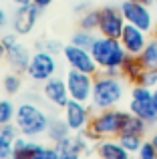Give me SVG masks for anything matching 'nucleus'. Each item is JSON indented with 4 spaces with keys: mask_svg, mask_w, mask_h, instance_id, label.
<instances>
[{
    "mask_svg": "<svg viewBox=\"0 0 157 159\" xmlns=\"http://www.w3.org/2000/svg\"><path fill=\"white\" fill-rule=\"evenodd\" d=\"M91 117H93V107L89 103H81V101L71 99L63 109V119L67 121V125L71 127L73 133L87 131V127L91 123Z\"/></svg>",
    "mask_w": 157,
    "mask_h": 159,
    "instance_id": "nucleus-8",
    "label": "nucleus"
},
{
    "mask_svg": "<svg viewBox=\"0 0 157 159\" xmlns=\"http://www.w3.org/2000/svg\"><path fill=\"white\" fill-rule=\"evenodd\" d=\"M137 159H157V149L151 141H143L141 149L137 151Z\"/></svg>",
    "mask_w": 157,
    "mask_h": 159,
    "instance_id": "nucleus-29",
    "label": "nucleus"
},
{
    "mask_svg": "<svg viewBox=\"0 0 157 159\" xmlns=\"http://www.w3.org/2000/svg\"><path fill=\"white\" fill-rule=\"evenodd\" d=\"M6 24H8V12L0 6V28H6Z\"/></svg>",
    "mask_w": 157,
    "mask_h": 159,
    "instance_id": "nucleus-35",
    "label": "nucleus"
},
{
    "mask_svg": "<svg viewBox=\"0 0 157 159\" xmlns=\"http://www.w3.org/2000/svg\"><path fill=\"white\" fill-rule=\"evenodd\" d=\"M123 97H125V79L123 77H109L101 70L95 75L93 95H91V103H89L95 111L119 107Z\"/></svg>",
    "mask_w": 157,
    "mask_h": 159,
    "instance_id": "nucleus-2",
    "label": "nucleus"
},
{
    "mask_svg": "<svg viewBox=\"0 0 157 159\" xmlns=\"http://www.w3.org/2000/svg\"><path fill=\"white\" fill-rule=\"evenodd\" d=\"M99 34L111 36V39H119L125 28V16H123L121 8L117 6H103L99 8Z\"/></svg>",
    "mask_w": 157,
    "mask_h": 159,
    "instance_id": "nucleus-11",
    "label": "nucleus"
},
{
    "mask_svg": "<svg viewBox=\"0 0 157 159\" xmlns=\"http://www.w3.org/2000/svg\"><path fill=\"white\" fill-rule=\"evenodd\" d=\"M145 66H143L141 58L139 57H133V54H127L125 62L121 65V77L125 79L127 83H131V85H139V81H141L143 73H145Z\"/></svg>",
    "mask_w": 157,
    "mask_h": 159,
    "instance_id": "nucleus-17",
    "label": "nucleus"
},
{
    "mask_svg": "<svg viewBox=\"0 0 157 159\" xmlns=\"http://www.w3.org/2000/svg\"><path fill=\"white\" fill-rule=\"evenodd\" d=\"M117 141H119V143H121L129 153H137L139 149H141V145H143V141H145V139H143L141 135H137V133L123 131V133H119Z\"/></svg>",
    "mask_w": 157,
    "mask_h": 159,
    "instance_id": "nucleus-23",
    "label": "nucleus"
},
{
    "mask_svg": "<svg viewBox=\"0 0 157 159\" xmlns=\"http://www.w3.org/2000/svg\"><path fill=\"white\" fill-rule=\"evenodd\" d=\"M36 44V48L38 51H44V52H51V54H63V48H65V44H61L59 40H55V39H43V40H38V43H34Z\"/></svg>",
    "mask_w": 157,
    "mask_h": 159,
    "instance_id": "nucleus-28",
    "label": "nucleus"
},
{
    "mask_svg": "<svg viewBox=\"0 0 157 159\" xmlns=\"http://www.w3.org/2000/svg\"><path fill=\"white\" fill-rule=\"evenodd\" d=\"M131 111H123V109H103V111H95L91 117V123L87 127V137L91 141H101V139H117L119 133L125 131L127 119H129Z\"/></svg>",
    "mask_w": 157,
    "mask_h": 159,
    "instance_id": "nucleus-1",
    "label": "nucleus"
},
{
    "mask_svg": "<svg viewBox=\"0 0 157 159\" xmlns=\"http://www.w3.org/2000/svg\"><path fill=\"white\" fill-rule=\"evenodd\" d=\"M139 85L149 87V89H155V87H157V70H145L143 77H141V81H139Z\"/></svg>",
    "mask_w": 157,
    "mask_h": 159,
    "instance_id": "nucleus-31",
    "label": "nucleus"
},
{
    "mask_svg": "<svg viewBox=\"0 0 157 159\" xmlns=\"http://www.w3.org/2000/svg\"><path fill=\"white\" fill-rule=\"evenodd\" d=\"M119 8H121L127 24H133V26L141 28L145 32L155 30V18H153V12H151L149 6H145L141 2H135V0H123Z\"/></svg>",
    "mask_w": 157,
    "mask_h": 159,
    "instance_id": "nucleus-6",
    "label": "nucleus"
},
{
    "mask_svg": "<svg viewBox=\"0 0 157 159\" xmlns=\"http://www.w3.org/2000/svg\"><path fill=\"white\" fill-rule=\"evenodd\" d=\"M95 62L99 65V70L107 69H121V65L127 58V51L123 48L119 39H111V36L97 34L93 48H91Z\"/></svg>",
    "mask_w": 157,
    "mask_h": 159,
    "instance_id": "nucleus-4",
    "label": "nucleus"
},
{
    "mask_svg": "<svg viewBox=\"0 0 157 159\" xmlns=\"http://www.w3.org/2000/svg\"><path fill=\"white\" fill-rule=\"evenodd\" d=\"M2 87L8 95H16L22 87V79H20V73H8L4 75L2 79Z\"/></svg>",
    "mask_w": 157,
    "mask_h": 159,
    "instance_id": "nucleus-26",
    "label": "nucleus"
},
{
    "mask_svg": "<svg viewBox=\"0 0 157 159\" xmlns=\"http://www.w3.org/2000/svg\"><path fill=\"white\" fill-rule=\"evenodd\" d=\"M95 40H97V32H93V30H83V28L75 30V32H73V36H71V44L81 47V48H87V51H91V48H93Z\"/></svg>",
    "mask_w": 157,
    "mask_h": 159,
    "instance_id": "nucleus-22",
    "label": "nucleus"
},
{
    "mask_svg": "<svg viewBox=\"0 0 157 159\" xmlns=\"http://www.w3.org/2000/svg\"><path fill=\"white\" fill-rule=\"evenodd\" d=\"M30 57L32 54L28 52V48L20 43H16L12 48L6 51V61H8V65H10V69L14 70V73H26Z\"/></svg>",
    "mask_w": 157,
    "mask_h": 159,
    "instance_id": "nucleus-16",
    "label": "nucleus"
},
{
    "mask_svg": "<svg viewBox=\"0 0 157 159\" xmlns=\"http://www.w3.org/2000/svg\"><path fill=\"white\" fill-rule=\"evenodd\" d=\"M56 69H59V62H56L55 54L44 51H34V54L30 57V62H28L26 75L36 83H47L48 79H52L56 75Z\"/></svg>",
    "mask_w": 157,
    "mask_h": 159,
    "instance_id": "nucleus-7",
    "label": "nucleus"
},
{
    "mask_svg": "<svg viewBox=\"0 0 157 159\" xmlns=\"http://www.w3.org/2000/svg\"><path fill=\"white\" fill-rule=\"evenodd\" d=\"M30 2H32V4H36L38 8H43V10H44V8L51 6V4L55 2V0H30Z\"/></svg>",
    "mask_w": 157,
    "mask_h": 159,
    "instance_id": "nucleus-36",
    "label": "nucleus"
},
{
    "mask_svg": "<svg viewBox=\"0 0 157 159\" xmlns=\"http://www.w3.org/2000/svg\"><path fill=\"white\" fill-rule=\"evenodd\" d=\"M155 39H157V28H155Z\"/></svg>",
    "mask_w": 157,
    "mask_h": 159,
    "instance_id": "nucleus-42",
    "label": "nucleus"
},
{
    "mask_svg": "<svg viewBox=\"0 0 157 159\" xmlns=\"http://www.w3.org/2000/svg\"><path fill=\"white\" fill-rule=\"evenodd\" d=\"M71 127L67 125V121L65 119H61V117H55V119H51V123H48V129H47V135H48V139L51 141H61V139H65V137H69L71 135Z\"/></svg>",
    "mask_w": 157,
    "mask_h": 159,
    "instance_id": "nucleus-20",
    "label": "nucleus"
},
{
    "mask_svg": "<svg viewBox=\"0 0 157 159\" xmlns=\"http://www.w3.org/2000/svg\"><path fill=\"white\" fill-rule=\"evenodd\" d=\"M43 147L40 143L32 141L30 137L18 135L14 139V147H12V159H34L36 151Z\"/></svg>",
    "mask_w": 157,
    "mask_h": 159,
    "instance_id": "nucleus-18",
    "label": "nucleus"
},
{
    "mask_svg": "<svg viewBox=\"0 0 157 159\" xmlns=\"http://www.w3.org/2000/svg\"><path fill=\"white\" fill-rule=\"evenodd\" d=\"M10 2L16 6H24V4H30V0H10Z\"/></svg>",
    "mask_w": 157,
    "mask_h": 159,
    "instance_id": "nucleus-37",
    "label": "nucleus"
},
{
    "mask_svg": "<svg viewBox=\"0 0 157 159\" xmlns=\"http://www.w3.org/2000/svg\"><path fill=\"white\" fill-rule=\"evenodd\" d=\"M147 129H149V123H145L143 119H139V117H135L133 113H131V115H129V119H127L125 131H129V133H137V135L145 137Z\"/></svg>",
    "mask_w": 157,
    "mask_h": 159,
    "instance_id": "nucleus-27",
    "label": "nucleus"
},
{
    "mask_svg": "<svg viewBox=\"0 0 157 159\" xmlns=\"http://www.w3.org/2000/svg\"><path fill=\"white\" fill-rule=\"evenodd\" d=\"M34 159H59V151H56L55 145H52V147H47V145H43V147L36 151Z\"/></svg>",
    "mask_w": 157,
    "mask_h": 159,
    "instance_id": "nucleus-30",
    "label": "nucleus"
},
{
    "mask_svg": "<svg viewBox=\"0 0 157 159\" xmlns=\"http://www.w3.org/2000/svg\"><path fill=\"white\" fill-rule=\"evenodd\" d=\"M16 43H18V34H16L14 30H12V32H6V34H2V44H4V48H6V51H8V48H12Z\"/></svg>",
    "mask_w": 157,
    "mask_h": 159,
    "instance_id": "nucleus-32",
    "label": "nucleus"
},
{
    "mask_svg": "<svg viewBox=\"0 0 157 159\" xmlns=\"http://www.w3.org/2000/svg\"><path fill=\"white\" fill-rule=\"evenodd\" d=\"M40 12H43V8H38L32 2L24 4V6H16L14 14H12V30L18 36L30 34L40 18Z\"/></svg>",
    "mask_w": 157,
    "mask_h": 159,
    "instance_id": "nucleus-12",
    "label": "nucleus"
},
{
    "mask_svg": "<svg viewBox=\"0 0 157 159\" xmlns=\"http://www.w3.org/2000/svg\"><path fill=\"white\" fill-rule=\"evenodd\" d=\"M20 135L18 127L14 123L0 125V159L12 157V147H14V139Z\"/></svg>",
    "mask_w": 157,
    "mask_h": 159,
    "instance_id": "nucleus-19",
    "label": "nucleus"
},
{
    "mask_svg": "<svg viewBox=\"0 0 157 159\" xmlns=\"http://www.w3.org/2000/svg\"><path fill=\"white\" fill-rule=\"evenodd\" d=\"M135 2H141V4H145V6H151V4H155V0H135Z\"/></svg>",
    "mask_w": 157,
    "mask_h": 159,
    "instance_id": "nucleus-40",
    "label": "nucleus"
},
{
    "mask_svg": "<svg viewBox=\"0 0 157 159\" xmlns=\"http://www.w3.org/2000/svg\"><path fill=\"white\" fill-rule=\"evenodd\" d=\"M95 153L99 159H131L129 153L117 139H101L95 145Z\"/></svg>",
    "mask_w": 157,
    "mask_h": 159,
    "instance_id": "nucleus-15",
    "label": "nucleus"
},
{
    "mask_svg": "<svg viewBox=\"0 0 157 159\" xmlns=\"http://www.w3.org/2000/svg\"><path fill=\"white\" fill-rule=\"evenodd\" d=\"M16 117V105L10 99H0V125L14 123Z\"/></svg>",
    "mask_w": 157,
    "mask_h": 159,
    "instance_id": "nucleus-25",
    "label": "nucleus"
},
{
    "mask_svg": "<svg viewBox=\"0 0 157 159\" xmlns=\"http://www.w3.org/2000/svg\"><path fill=\"white\" fill-rule=\"evenodd\" d=\"M73 10H75L78 16L85 14V12L89 10V2H87V0H81V2H77V4H75V8H73Z\"/></svg>",
    "mask_w": 157,
    "mask_h": 159,
    "instance_id": "nucleus-33",
    "label": "nucleus"
},
{
    "mask_svg": "<svg viewBox=\"0 0 157 159\" xmlns=\"http://www.w3.org/2000/svg\"><path fill=\"white\" fill-rule=\"evenodd\" d=\"M63 57L67 61L69 69H75V70H81V73H87V75H97L99 73V65L95 62L93 54L87 48H81V47H75V44H65L63 48Z\"/></svg>",
    "mask_w": 157,
    "mask_h": 159,
    "instance_id": "nucleus-10",
    "label": "nucleus"
},
{
    "mask_svg": "<svg viewBox=\"0 0 157 159\" xmlns=\"http://www.w3.org/2000/svg\"><path fill=\"white\" fill-rule=\"evenodd\" d=\"M129 111L149 125H157V111L153 105V89L143 85H133L129 99Z\"/></svg>",
    "mask_w": 157,
    "mask_h": 159,
    "instance_id": "nucleus-5",
    "label": "nucleus"
},
{
    "mask_svg": "<svg viewBox=\"0 0 157 159\" xmlns=\"http://www.w3.org/2000/svg\"><path fill=\"white\" fill-rule=\"evenodd\" d=\"M119 40H121V44H123V48L127 51V54L139 57L141 51L145 48V44H147V40H149V39H147V32L145 30L133 26V24H125V28H123Z\"/></svg>",
    "mask_w": 157,
    "mask_h": 159,
    "instance_id": "nucleus-13",
    "label": "nucleus"
},
{
    "mask_svg": "<svg viewBox=\"0 0 157 159\" xmlns=\"http://www.w3.org/2000/svg\"><path fill=\"white\" fill-rule=\"evenodd\" d=\"M99 10H95V8H89V10L85 12V14L78 16V28H83V30H93L97 32L99 30Z\"/></svg>",
    "mask_w": 157,
    "mask_h": 159,
    "instance_id": "nucleus-24",
    "label": "nucleus"
},
{
    "mask_svg": "<svg viewBox=\"0 0 157 159\" xmlns=\"http://www.w3.org/2000/svg\"><path fill=\"white\" fill-rule=\"evenodd\" d=\"M43 95L51 105L61 107V109H65V105L71 101V95H69V89H67V81L61 79V77L48 79L43 87Z\"/></svg>",
    "mask_w": 157,
    "mask_h": 159,
    "instance_id": "nucleus-14",
    "label": "nucleus"
},
{
    "mask_svg": "<svg viewBox=\"0 0 157 159\" xmlns=\"http://www.w3.org/2000/svg\"><path fill=\"white\" fill-rule=\"evenodd\" d=\"M139 58H141L143 66L147 70H157V39L155 36L147 40V44L141 51V54H139Z\"/></svg>",
    "mask_w": 157,
    "mask_h": 159,
    "instance_id": "nucleus-21",
    "label": "nucleus"
},
{
    "mask_svg": "<svg viewBox=\"0 0 157 159\" xmlns=\"http://www.w3.org/2000/svg\"><path fill=\"white\" fill-rule=\"evenodd\" d=\"M153 105H155V111H157V87L153 89Z\"/></svg>",
    "mask_w": 157,
    "mask_h": 159,
    "instance_id": "nucleus-41",
    "label": "nucleus"
},
{
    "mask_svg": "<svg viewBox=\"0 0 157 159\" xmlns=\"http://www.w3.org/2000/svg\"><path fill=\"white\" fill-rule=\"evenodd\" d=\"M59 159H83V155L75 151H69V153H59Z\"/></svg>",
    "mask_w": 157,
    "mask_h": 159,
    "instance_id": "nucleus-34",
    "label": "nucleus"
},
{
    "mask_svg": "<svg viewBox=\"0 0 157 159\" xmlns=\"http://www.w3.org/2000/svg\"><path fill=\"white\" fill-rule=\"evenodd\" d=\"M65 81H67V89H69L71 99L81 101V103H91L93 83H95V77H93V75H87V73H81V70L69 69Z\"/></svg>",
    "mask_w": 157,
    "mask_h": 159,
    "instance_id": "nucleus-9",
    "label": "nucleus"
},
{
    "mask_svg": "<svg viewBox=\"0 0 157 159\" xmlns=\"http://www.w3.org/2000/svg\"><path fill=\"white\" fill-rule=\"evenodd\" d=\"M6 159H12V157H6Z\"/></svg>",
    "mask_w": 157,
    "mask_h": 159,
    "instance_id": "nucleus-43",
    "label": "nucleus"
},
{
    "mask_svg": "<svg viewBox=\"0 0 157 159\" xmlns=\"http://www.w3.org/2000/svg\"><path fill=\"white\" fill-rule=\"evenodd\" d=\"M48 123H51V117L43 111L36 103L32 101H22L16 107V117H14V125L18 127L20 135L24 137H34L47 133Z\"/></svg>",
    "mask_w": 157,
    "mask_h": 159,
    "instance_id": "nucleus-3",
    "label": "nucleus"
},
{
    "mask_svg": "<svg viewBox=\"0 0 157 159\" xmlns=\"http://www.w3.org/2000/svg\"><path fill=\"white\" fill-rule=\"evenodd\" d=\"M6 57V48H4V44H2V36H0V58H4Z\"/></svg>",
    "mask_w": 157,
    "mask_h": 159,
    "instance_id": "nucleus-38",
    "label": "nucleus"
},
{
    "mask_svg": "<svg viewBox=\"0 0 157 159\" xmlns=\"http://www.w3.org/2000/svg\"><path fill=\"white\" fill-rule=\"evenodd\" d=\"M149 141H151V143H153V145H155V149H157V131H153V133H151V137H149Z\"/></svg>",
    "mask_w": 157,
    "mask_h": 159,
    "instance_id": "nucleus-39",
    "label": "nucleus"
},
{
    "mask_svg": "<svg viewBox=\"0 0 157 159\" xmlns=\"http://www.w3.org/2000/svg\"><path fill=\"white\" fill-rule=\"evenodd\" d=\"M155 4H157V0H155Z\"/></svg>",
    "mask_w": 157,
    "mask_h": 159,
    "instance_id": "nucleus-44",
    "label": "nucleus"
}]
</instances>
